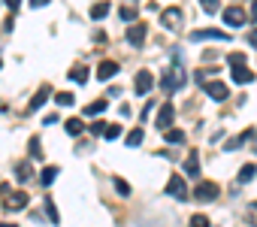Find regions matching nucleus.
Listing matches in <instances>:
<instances>
[{
	"label": "nucleus",
	"instance_id": "9d476101",
	"mask_svg": "<svg viewBox=\"0 0 257 227\" xmlns=\"http://www.w3.org/2000/svg\"><path fill=\"white\" fill-rule=\"evenodd\" d=\"M7 194H10V191H7ZM4 206H7V209H25V206H28V194H25V191H16V194H10V197L4 200Z\"/></svg>",
	"mask_w": 257,
	"mask_h": 227
},
{
	"label": "nucleus",
	"instance_id": "39448f33",
	"mask_svg": "<svg viewBox=\"0 0 257 227\" xmlns=\"http://www.w3.org/2000/svg\"><path fill=\"white\" fill-rule=\"evenodd\" d=\"M224 22H227L230 28H242V25L248 22V16H245L242 7H227V10H224Z\"/></svg>",
	"mask_w": 257,
	"mask_h": 227
},
{
	"label": "nucleus",
	"instance_id": "a211bd4d",
	"mask_svg": "<svg viewBox=\"0 0 257 227\" xmlns=\"http://www.w3.org/2000/svg\"><path fill=\"white\" fill-rule=\"evenodd\" d=\"M137 13H140V10H137L134 4H127V7H121V10H118V16H121L124 22H137Z\"/></svg>",
	"mask_w": 257,
	"mask_h": 227
},
{
	"label": "nucleus",
	"instance_id": "9b49d317",
	"mask_svg": "<svg viewBox=\"0 0 257 227\" xmlns=\"http://www.w3.org/2000/svg\"><path fill=\"white\" fill-rule=\"evenodd\" d=\"M191 40H194V43H200V40H221V43H224V40H230V37H227L224 31H194Z\"/></svg>",
	"mask_w": 257,
	"mask_h": 227
},
{
	"label": "nucleus",
	"instance_id": "dca6fc26",
	"mask_svg": "<svg viewBox=\"0 0 257 227\" xmlns=\"http://www.w3.org/2000/svg\"><path fill=\"white\" fill-rule=\"evenodd\" d=\"M64 131H67L70 137H79V134L85 131V122H82V119H67V122H64Z\"/></svg>",
	"mask_w": 257,
	"mask_h": 227
},
{
	"label": "nucleus",
	"instance_id": "393cba45",
	"mask_svg": "<svg viewBox=\"0 0 257 227\" xmlns=\"http://www.w3.org/2000/svg\"><path fill=\"white\" fill-rule=\"evenodd\" d=\"M103 109H106V100H97V103H91V106H85V116H91V119H94V116H100V112H103Z\"/></svg>",
	"mask_w": 257,
	"mask_h": 227
},
{
	"label": "nucleus",
	"instance_id": "c85d7f7f",
	"mask_svg": "<svg viewBox=\"0 0 257 227\" xmlns=\"http://www.w3.org/2000/svg\"><path fill=\"white\" fill-rule=\"evenodd\" d=\"M188 227H209V218H206V215H191Z\"/></svg>",
	"mask_w": 257,
	"mask_h": 227
},
{
	"label": "nucleus",
	"instance_id": "0eeeda50",
	"mask_svg": "<svg viewBox=\"0 0 257 227\" xmlns=\"http://www.w3.org/2000/svg\"><path fill=\"white\" fill-rule=\"evenodd\" d=\"M203 88H206V94H209L212 100H227V85H224V82L215 79V82H206Z\"/></svg>",
	"mask_w": 257,
	"mask_h": 227
},
{
	"label": "nucleus",
	"instance_id": "4468645a",
	"mask_svg": "<svg viewBox=\"0 0 257 227\" xmlns=\"http://www.w3.org/2000/svg\"><path fill=\"white\" fill-rule=\"evenodd\" d=\"M185 173H191V179H197L200 176V155L191 149V155L185 158Z\"/></svg>",
	"mask_w": 257,
	"mask_h": 227
},
{
	"label": "nucleus",
	"instance_id": "f03ea898",
	"mask_svg": "<svg viewBox=\"0 0 257 227\" xmlns=\"http://www.w3.org/2000/svg\"><path fill=\"white\" fill-rule=\"evenodd\" d=\"M221 194V188L215 185V182H197V188H194V200H200V203H212L215 197Z\"/></svg>",
	"mask_w": 257,
	"mask_h": 227
},
{
	"label": "nucleus",
	"instance_id": "473e14b6",
	"mask_svg": "<svg viewBox=\"0 0 257 227\" xmlns=\"http://www.w3.org/2000/svg\"><path fill=\"white\" fill-rule=\"evenodd\" d=\"M43 155V149H40V140L37 137H31V158H40Z\"/></svg>",
	"mask_w": 257,
	"mask_h": 227
},
{
	"label": "nucleus",
	"instance_id": "2eb2a0df",
	"mask_svg": "<svg viewBox=\"0 0 257 227\" xmlns=\"http://www.w3.org/2000/svg\"><path fill=\"white\" fill-rule=\"evenodd\" d=\"M233 82L236 85H248V82H254V73L248 67H233Z\"/></svg>",
	"mask_w": 257,
	"mask_h": 227
},
{
	"label": "nucleus",
	"instance_id": "aec40b11",
	"mask_svg": "<svg viewBox=\"0 0 257 227\" xmlns=\"http://www.w3.org/2000/svg\"><path fill=\"white\" fill-rule=\"evenodd\" d=\"M254 173H257V167H254V164H245V167L239 170V185L251 182V179H254Z\"/></svg>",
	"mask_w": 257,
	"mask_h": 227
},
{
	"label": "nucleus",
	"instance_id": "6ab92c4d",
	"mask_svg": "<svg viewBox=\"0 0 257 227\" xmlns=\"http://www.w3.org/2000/svg\"><path fill=\"white\" fill-rule=\"evenodd\" d=\"M248 137H251V131H248V134H242V137L227 140V146H224V149H227V152H236V149H242V146H245V140H248Z\"/></svg>",
	"mask_w": 257,
	"mask_h": 227
},
{
	"label": "nucleus",
	"instance_id": "7c9ffc66",
	"mask_svg": "<svg viewBox=\"0 0 257 227\" xmlns=\"http://www.w3.org/2000/svg\"><path fill=\"white\" fill-rule=\"evenodd\" d=\"M115 191H118L121 197H127V194H131V185H127L124 179H115Z\"/></svg>",
	"mask_w": 257,
	"mask_h": 227
},
{
	"label": "nucleus",
	"instance_id": "1a4fd4ad",
	"mask_svg": "<svg viewBox=\"0 0 257 227\" xmlns=\"http://www.w3.org/2000/svg\"><path fill=\"white\" fill-rule=\"evenodd\" d=\"M152 85H155L152 73H149V70H140V73H137V94H149Z\"/></svg>",
	"mask_w": 257,
	"mask_h": 227
},
{
	"label": "nucleus",
	"instance_id": "20e7f679",
	"mask_svg": "<svg viewBox=\"0 0 257 227\" xmlns=\"http://www.w3.org/2000/svg\"><path fill=\"white\" fill-rule=\"evenodd\" d=\"M167 194L176 197V200H188V197H191V194H188V185H185L182 176H170V182H167Z\"/></svg>",
	"mask_w": 257,
	"mask_h": 227
},
{
	"label": "nucleus",
	"instance_id": "a878e982",
	"mask_svg": "<svg viewBox=\"0 0 257 227\" xmlns=\"http://www.w3.org/2000/svg\"><path fill=\"white\" fill-rule=\"evenodd\" d=\"M140 143H143V128H137V131L127 134V146H131V149H137Z\"/></svg>",
	"mask_w": 257,
	"mask_h": 227
},
{
	"label": "nucleus",
	"instance_id": "bb28decb",
	"mask_svg": "<svg viewBox=\"0 0 257 227\" xmlns=\"http://www.w3.org/2000/svg\"><path fill=\"white\" fill-rule=\"evenodd\" d=\"M46 212H49V221H52V224H58V221H61V218H58V209H55V200H52V197H46Z\"/></svg>",
	"mask_w": 257,
	"mask_h": 227
},
{
	"label": "nucleus",
	"instance_id": "cd10ccee",
	"mask_svg": "<svg viewBox=\"0 0 257 227\" xmlns=\"http://www.w3.org/2000/svg\"><path fill=\"white\" fill-rule=\"evenodd\" d=\"M103 137H106V140H118V137H121V125H106Z\"/></svg>",
	"mask_w": 257,
	"mask_h": 227
},
{
	"label": "nucleus",
	"instance_id": "5701e85b",
	"mask_svg": "<svg viewBox=\"0 0 257 227\" xmlns=\"http://www.w3.org/2000/svg\"><path fill=\"white\" fill-rule=\"evenodd\" d=\"M70 79L79 82V85H85V82H88V67H76V70L70 73Z\"/></svg>",
	"mask_w": 257,
	"mask_h": 227
},
{
	"label": "nucleus",
	"instance_id": "412c9836",
	"mask_svg": "<svg viewBox=\"0 0 257 227\" xmlns=\"http://www.w3.org/2000/svg\"><path fill=\"white\" fill-rule=\"evenodd\" d=\"M109 16V4H97V7H91V19L94 22H100V19H106Z\"/></svg>",
	"mask_w": 257,
	"mask_h": 227
},
{
	"label": "nucleus",
	"instance_id": "6e6552de",
	"mask_svg": "<svg viewBox=\"0 0 257 227\" xmlns=\"http://www.w3.org/2000/svg\"><path fill=\"white\" fill-rule=\"evenodd\" d=\"M127 43L140 49V46L146 43V25H134V28H127Z\"/></svg>",
	"mask_w": 257,
	"mask_h": 227
},
{
	"label": "nucleus",
	"instance_id": "f257e3e1",
	"mask_svg": "<svg viewBox=\"0 0 257 227\" xmlns=\"http://www.w3.org/2000/svg\"><path fill=\"white\" fill-rule=\"evenodd\" d=\"M185 82H188V73H185V67L176 61L167 73H164V79H161V88L167 91V94H173V91H179V88H185Z\"/></svg>",
	"mask_w": 257,
	"mask_h": 227
},
{
	"label": "nucleus",
	"instance_id": "f8f14e48",
	"mask_svg": "<svg viewBox=\"0 0 257 227\" xmlns=\"http://www.w3.org/2000/svg\"><path fill=\"white\" fill-rule=\"evenodd\" d=\"M115 73H118V64H115V61H103V64L97 67V79H103V82H109Z\"/></svg>",
	"mask_w": 257,
	"mask_h": 227
},
{
	"label": "nucleus",
	"instance_id": "b1692460",
	"mask_svg": "<svg viewBox=\"0 0 257 227\" xmlns=\"http://www.w3.org/2000/svg\"><path fill=\"white\" fill-rule=\"evenodd\" d=\"M55 103H58V106H73L76 97H73L70 91H61V94H55Z\"/></svg>",
	"mask_w": 257,
	"mask_h": 227
},
{
	"label": "nucleus",
	"instance_id": "f3484780",
	"mask_svg": "<svg viewBox=\"0 0 257 227\" xmlns=\"http://www.w3.org/2000/svg\"><path fill=\"white\" fill-rule=\"evenodd\" d=\"M55 179H58V167H46V170L40 173V182H43V188H49Z\"/></svg>",
	"mask_w": 257,
	"mask_h": 227
},
{
	"label": "nucleus",
	"instance_id": "2f4dec72",
	"mask_svg": "<svg viewBox=\"0 0 257 227\" xmlns=\"http://www.w3.org/2000/svg\"><path fill=\"white\" fill-rule=\"evenodd\" d=\"M230 67H245V55L242 52H233L230 55Z\"/></svg>",
	"mask_w": 257,
	"mask_h": 227
},
{
	"label": "nucleus",
	"instance_id": "ddd939ff",
	"mask_svg": "<svg viewBox=\"0 0 257 227\" xmlns=\"http://www.w3.org/2000/svg\"><path fill=\"white\" fill-rule=\"evenodd\" d=\"M49 97H52V88H49V85H43V88L34 94V100H31V106H28V109H31V112H37V109H40V106H43Z\"/></svg>",
	"mask_w": 257,
	"mask_h": 227
},
{
	"label": "nucleus",
	"instance_id": "c9c22d12",
	"mask_svg": "<svg viewBox=\"0 0 257 227\" xmlns=\"http://www.w3.org/2000/svg\"><path fill=\"white\" fill-rule=\"evenodd\" d=\"M88 131H91V134H103V131H106V122H94V125H88Z\"/></svg>",
	"mask_w": 257,
	"mask_h": 227
},
{
	"label": "nucleus",
	"instance_id": "f704fd0d",
	"mask_svg": "<svg viewBox=\"0 0 257 227\" xmlns=\"http://www.w3.org/2000/svg\"><path fill=\"white\" fill-rule=\"evenodd\" d=\"M248 221L257 227V203H248Z\"/></svg>",
	"mask_w": 257,
	"mask_h": 227
},
{
	"label": "nucleus",
	"instance_id": "ea45409f",
	"mask_svg": "<svg viewBox=\"0 0 257 227\" xmlns=\"http://www.w3.org/2000/svg\"><path fill=\"white\" fill-rule=\"evenodd\" d=\"M0 67H4V61H0Z\"/></svg>",
	"mask_w": 257,
	"mask_h": 227
},
{
	"label": "nucleus",
	"instance_id": "4c0bfd02",
	"mask_svg": "<svg viewBox=\"0 0 257 227\" xmlns=\"http://www.w3.org/2000/svg\"><path fill=\"white\" fill-rule=\"evenodd\" d=\"M251 19H257V0L251 4Z\"/></svg>",
	"mask_w": 257,
	"mask_h": 227
},
{
	"label": "nucleus",
	"instance_id": "c756f323",
	"mask_svg": "<svg viewBox=\"0 0 257 227\" xmlns=\"http://www.w3.org/2000/svg\"><path fill=\"white\" fill-rule=\"evenodd\" d=\"M167 140L170 143H185V131H176L173 128V131H167Z\"/></svg>",
	"mask_w": 257,
	"mask_h": 227
},
{
	"label": "nucleus",
	"instance_id": "72a5a7b5",
	"mask_svg": "<svg viewBox=\"0 0 257 227\" xmlns=\"http://www.w3.org/2000/svg\"><path fill=\"white\" fill-rule=\"evenodd\" d=\"M200 4H203V13H218V4H215V0H200Z\"/></svg>",
	"mask_w": 257,
	"mask_h": 227
},
{
	"label": "nucleus",
	"instance_id": "423d86ee",
	"mask_svg": "<svg viewBox=\"0 0 257 227\" xmlns=\"http://www.w3.org/2000/svg\"><path fill=\"white\" fill-rule=\"evenodd\" d=\"M173 119H176L173 103H164V106H161V112H158V128H161V131H167V128L173 125Z\"/></svg>",
	"mask_w": 257,
	"mask_h": 227
},
{
	"label": "nucleus",
	"instance_id": "7ed1b4c3",
	"mask_svg": "<svg viewBox=\"0 0 257 227\" xmlns=\"http://www.w3.org/2000/svg\"><path fill=\"white\" fill-rule=\"evenodd\" d=\"M182 22H185V16H182V10H179V7H170V10H164V13H161V25H164L167 31H179V28H182Z\"/></svg>",
	"mask_w": 257,
	"mask_h": 227
},
{
	"label": "nucleus",
	"instance_id": "58836bf2",
	"mask_svg": "<svg viewBox=\"0 0 257 227\" xmlns=\"http://www.w3.org/2000/svg\"><path fill=\"white\" fill-rule=\"evenodd\" d=\"M0 227H19V224H0Z\"/></svg>",
	"mask_w": 257,
	"mask_h": 227
},
{
	"label": "nucleus",
	"instance_id": "4be33fe9",
	"mask_svg": "<svg viewBox=\"0 0 257 227\" xmlns=\"http://www.w3.org/2000/svg\"><path fill=\"white\" fill-rule=\"evenodd\" d=\"M31 176H34V173H31V164H28V161H25V164H19V167H16V179H19V182H28V179H31Z\"/></svg>",
	"mask_w": 257,
	"mask_h": 227
},
{
	"label": "nucleus",
	"instance_id": "e433bc0d",
	"mask_svg": "<svg viewBox=\"0 0 257 227\" xmlns=\"http://www.w3.org/2000/svg\"><path fill=\"white\" fill-rule=\"evenodd\" d=\"M248 43H251V46H254V49H257V28H254V31H251V34H248Z\"/></svg>",
	"mask_w": 257,
	"mask_h": 227
}]
</instances>
